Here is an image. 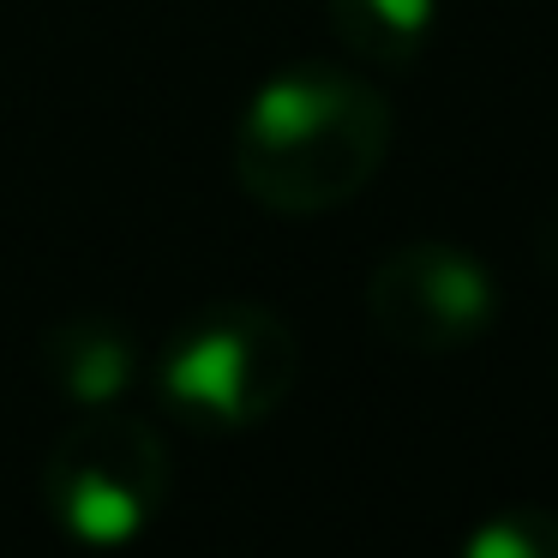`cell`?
I'll list each match as a JSON object with an SVG mask.
<instances>
[{
    "mask_svg": "<svg viewBox=\"0 0 558 558\" xmlns=\"http://www.w3.org/2000/svg\"><path fill=\"white\" fill-rule=\"evenodd\" d=\"M438 0H330V25L366 66H409L433 37Z\"/></svg>",
    "mask_w": 558,
    "mask_h": 558,
    "instance_id": "6",
    "label": "cell"
},
{
    "mask_svg": "<svg viewBox=\"0 0 558 558\" xmlns=\"http://www.w3.org/2000/svg\"><path fill=\"white\" fill-rule=\"evenodd\" d=\"M169 498V445L157 426L114 409H90L43 462V505L78 546H133Z\"/></svg>",
    "mask_w": 558,
    "mask_h": 558,
    "instance_id": "3",
    "label": "cell"
},
{
    "mask_svg": "<svg viewBox=\"0 0 558 558\" xmlns=\"http://www.w3.org/2000/svg\"><path fill=\"white\" fill-rule=\"evenodd\" d=\"M366 313H373L378 337L397 342V349L457 354L493 330L498 289L493 270L474 253L445 241H414L378 258V270L366 277Z\"/></svg>",
    "mask_w": 558,
    "mask_h": 558,
    "instance_id": "4",
    "label": "cell"
},
{
    "mask_svg": "<svg viewBox=\"0 0 558 558\" xmlns=\"http://www.w3.org/2000/svg\"><path fill=\"white\" fill-rule=\"evenodd\" d=\"M390 150V109L361 73L301 61L253 90L234 126V181L277 217L349 205Z\"/></svg>",
    "mask_w": 558,
    "mask_h": 558,
    "instance_id": "1",
    "label": "cell"
},
{
    "mask_svg": "<svg viewBox=\"0 0 558 558\" xmlns=\"http://www.w3.org/2000/svg\"><path fill=\"white\" fill-rule=\"evenodd\" d=\"M43 373L78 409H114V402L133 390L138 373V349L114 318H61V325L43 337Z\"/></svg>",
    "mask_w": 558,
    "mask_h": 558,
    "instance_id": "5",
    "label": "cell"
},
{
    "mask_svg": "<svg viewBox=\"0 0 558 558\" xmlns=\"http://www.w3.org/2000/svg\"><path fill=\"white\" fill-rule=\"evenodd\" d=\"M462 558H558V517L553 510H498L469 534Z\"/></svg>",
    "mask_w": 558,
    "mask_h": 558,
    "instance_id": "7",
    "label": "cell"
},
{
    "mask_svg": "<svg viewBox=\"0 0 558 558\" xmlns=\"http://www.w3.org/2000/svg\"><path fill=\"white\" fill-rule=\"evenodd\" d=\"M294 366H301V349H294L289 318L258 301H217L174 330L157 385L186 421L210 433H241L289 402Z\"/></svg>",
    "mask_w": 558,
    "mask_h": 558,
    "instance_id": "2",
    "label": "cell"
}]
</instances>
